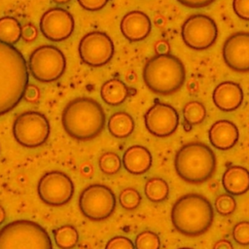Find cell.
Listing matches in <instances>:
<instances>
[{"mask_svg":"<svg viewBox=\"0 0 249 249\" xmlns=\"http://www.w3.org/2000/svg\"><path fill=\"white\" fill-rule=\"evenodd\" d=\"M29 73L22 53L13 45L0 42V116L23 98Z\"/></svg>","mask_w":249,"mask_h":249,"instance_id":"6da1fadb","label":"cell"},{"mask_svg":"<svg viewBox=\"0 0 249 249\" xmlns=\"http://www.w3.org/2000/svg\"><path fill=\"white\" fill-rule=\"evenodd\" d=\"M106 116L102 106L90 97H77L67 103L61 115L65 132L72 138L88 141L103 130Z\"/></svg>","mask_w":249,"mask_h":249,"instance_id":"7a4b0ae2","label":"cell"},{"mask_svg":"<svg viewBox=\"0 0 249 249\" xmlns=\"http://www.w3.org/2000/svg\"><path fill=\"white\" fill-rule=\"evenodd\" d=\"M214 210L210 201L199 194L180 196L172 206L171 222L174 228L187 236L203 234L211 227Z\"/></svg>","mask_w":249,"mask_h":249,"instance_id":"3957f363","label":"cell"},{"mask_svg":"<svg viewBox=\"0 0 249 249\" xmlns=\"http://www.w3.org/2000/svg\"><path fill=\"white\" fill-rule=\"evenodd\" d=\"M186 71L183 62L170 53L157 54L150 58L143 69V80L154 93L169 95L185 83Z\"/></svg>","mask_w":249,"mask_h":249,"instance_id":"277c9868","label":"cell"},{"mask_svg":"<svg viewBox=\"0 0 249 249\" xmlns=\"http://www.w3.org/2000/svg\"><path fill=\"white\" fill-rule=\"evenodd\" d=\"M174 167L178 176L191 184L209 180L216 170V156L206 144L190 142L175 155Z\"/></svg>","mask_w":249,"mask_h":249,"instance_id":"5b68a950","label":"cell"},{"mask_svg":"<svg viewBox=\"0 0 249 249\" xmlns=\"http://www.w3.org/2000/svg\"><path fill=\"white\" fill-rule=\"evenodd\" d=\"M0 249H53V243L37 222L16 220L0 230Z\"/></svg>","mask_w":249,"mask_h":249,"instance_id":"8992f818","label":"cell"},{"mask_svg":"<svg viewBox=\"0 0 249 249\" xmlns=\"http://www.w3.org/2000/svg\"><path fill=\"white\" fill-rule=\"evenodd\" d=\"M28 64L33 78L43 83H49L62 76L66 67V59L58 48L43 45L32 52Z\"/></svg>","mask_w":249,"mask_h":249,"instance_id":"52a82bcc","label":"cell"},{"mask_svg":"<svg viewBox=\"0 0 249 249\" xmlns=\"http://www.w3.org/2000/svg\"><path fill=\"white\" fill-rule=\"evenodd\" d=\"M47 117L36 111H27L17 117L13 124L16 141L26 148H37L46 143L50 135Z\"/></svg>","mask_w":249,"mask_h":249,"instance_id":"ba28073f","label":"cell"},{"mask_svg":"<svg viewBox=\"0 0 249 249\" xmlns=\"http://www.w3.org/2000/svg\"><path fill=\"white\" fill-rule=\"evenodd\" d=\"M79 207L86 218L91 221H102L113 214L116 207V196L109 187L92 184L81 193Z\"/></svg>","mask_w":249,"mask_h":249,"instance_id":"9c48e42d","label":"cell"},{"mask_svg":"<svg viewBox=\"0 0 249 249\" xmlns=\"http://www.w3.org/2000/svg\"><path fill=\"white\" fill-rule=\"evenodd\" d=\"M183 42L191 49L205 50L210 48L217 39L218 28L213 18L196 14L188 18L182 25Z\"/></svg>","mask_w":249,"mask_h":249,"instance_id":"30bf717a","label":"cell"},{"mask_svg":"<svg viewBox=\"0 0 249 249\" xmlns=\"http://www.w3.org/2000/svg\"><path fill=\"white\" fill-rule=\"evenodd\" d=\"M37 192L44 203L51 206H61L71 200L74 194V184L64 172L53 170L40 178Z\"/></svg>","mask_w":249,"mask_h":249,"instance_id":"8fae6325","label":"cell"},{"mask_svg":"<svg viewBox=\"0 0 249 249\" xmlns=\"http://www.w3.org/2000/svg\"><path fill=\"white\" fill-rule=\"evenodd\" d=\"M78 50L83 62L100 67L112 59L115 48L112 39L106 33L91 31L81 39Z\"/></svg>","mask_w":249,"mask_h":249,"instance_id":"7c38bea8","label":"cell"},{"mask_svg":"<svg viewBox=\"0 0 249 249\" xmlns=\"http://www.w3.org/2000/svg\"><path fill=\"white\" fill-rule=\"evenodd\" d=\"M75 27L72 15L62 8H51L40 19V31L49 40L60 42L70 37Z\"/></svg>","mask_w":249,"mask_h":249,"instance_id":"4fadbf2b","label":"cell"},{"mask_svg":"<svg viewBox=\"0 0 249 249\" xmlns=\"http://www.w3.org/2000/svg\"><path fill=\"white\" fill-rule=\"evenodd\" d=\"M147 130L158 137H167L177 129L179 116L175 108L165 103H156L144 116Z\"/></svg>","mask_w":249,"mask_h":249,"instance_id":"5bb4252c","label":"cell"},{"mask_svg":"<svg viewBox=\"0 0 249 249\" xmlns=\"http://www.w3.org/2000/svg\"><path fill=\"white\" fill-rule=\"evenodd\" d=\"M223 58L228 67L236 72L249 71V32L231 35L223 46Z\"/></svg>","mask_w":249,"mask_h":249,"instance_id":"9a60e30c","label":"cell"},{"mask_svg":"<svg viewBox=\"0 0 249 249\" xmlns=\"http://www.w3.org/2000/svg\"><path fill=\"white\" fill-rule=\"evenodd\" d=\"M120 29L124 37L128 41H142L149 36L152 30V22L144 12L131 11L123 17L120 22Z\"/></svg>","mask_w":249,"mask_h":249,"instance_id":"2e32d148","label":"cell"},{"mask_svg":"<svg viewBox=\"0 0 249 249\" xmlns=\"http://www.w3.org/2000/svg\"><path fill=\"white\" fill-rule=\"evenodd\" d=\"M212 100L214 105L221 111H234L243 101V91L237 83L231 81L222 82L214 89Z\"/></svg>","mask_w":249,"mask_h":249,"instance_id":"e0dca14e","label":"cell"},{"mask_svg":"<svg viewBox=\"0 0 249 249\" xmlns=\"http://www.w3.org/2000/svg\"><path fill=\"white\" fill-rule=\"evenodd\" d=\"M208 138L214 148L226 151L235 146L239 138V131L232 122L220 120L209 128Z\"/></svg>","mask_w":249,"mask_h":249,"instance_id":"ac0fdd59","label":"cell"},{"mask_svg":"<svg viewBox=\"0 0 249 249\" xmlns=\"http://www.w3.org/2000/svg\"><path fill=\"white\" fill-rule=\"evenodd\" d=\"M153 157L151 152L144 146L132 145L128 147L122 159L124 169L134 175L146 173L152 166Z\"/></svg>","mask_w":249,"mask_h":249,"instance_id":"d6986e66","label":"cell"},{"mask_svg":"<svg viewBox=\"0 0 249 249\" xmlns=\"http://www.w3.org/2000/svg\"><path fill=\"white\" fill-rule=\"evenodd\" d=\"M225 191L233 196H241L249 190V171L241 165L228 167L222 177Z\"/></svg>","mask_w":249,"mask_h":249,"instance_id":"ffe728a7","label":"cell"},{"mask_svg":"<svg viewBox=\"0 0 249 249\" xmlns=\"http://www.w3.org/2000/svg\"><path fill=\"white\" fill-rule=\"evenodd\" d=\"M128 95V89L125 84L119 79H110L106 81L100 89L102 100L111 106L122 104Z\"/></svg>","mask_w":249,"mask_h":249,"instance_id":"44dd1931","label":"cell"},{"mask_svg":"<svg viewBox=\"0 0 249 249\" xmlns=\"http://www.w3.org/2000/svg\"><path fill=\"white\" fill-rule=\"evenodd\" d=\"M134 120L126 112L114 113L108 120L107 127L111 135L123 139L128 137L134 130Z\"/></svg>","mask_w":249,"mask_h":249,"instance_id":"7402d4cb","label":"cell"},{"mask_svg":"<svg viewBox=\"0 0 249 249\" xmlns=\"http://www.w3.org/2000/svg\"><path fill=\"white\" fill-rule=\"evenodd\" d=\"M146 197L152 202H162L169 195V186L167 182L160 177H152L148 179L144 186Z\"/></svg>","mask_w":249,"mask_h":249,"instance_id":"603a6c76","label":"cell"},{"mask_svg":"<svg viewBox=\"0 0 249 249\" xmlns=\"http://www.w3.org/2000/svg\"><path fill=\"white\" fill-rule=\"evenodd\" d=\"M21 38V25L13 17H3L0 18V42L15 45Z\"/></svg>","mask_w":249,"mask_h":249,"instance_id":"cb8c5ba5","label":"cell"},{"mask_svg":"<svg viewBox=\"0 0 249 249\" xmlns=\"http://www.w3.org/2000/svg\"><path fill=\"white\" fill-rule=\"evenodd\" d=\"M53 238L60 249H73L79 241V232L72 225H62L53 231Z\"/></svg>","mask_w":249,"mask_h":249,"instance_id":"d4e9b609","label":"cell"},{"mask_svg":"<svg viewBox=\"0 0 249 249\" xmlns=\"http://www.w3.org/2000/svg\"><path fill=\"white\" fill-rule=\"evenodd\" d=\"M183 117L187 124L196 125L205 120L206 109L201 102L192 100L187 102L183 107Z\"/></svg>","mask_w":249,"mask_h":249,"instance_id":"484cf974","label":"cell"},{"mask_svg":"<svg viewBox=\"0 0 249 249\" xmlns=\"http://www.w3.org/2000/svg\"><path fill=\"white\" fill-rule=\"evenodd\" d=\"M98 165L103 173L113 175L121 170L122 161L120 157L116 153L106 152L100 156Z\"/></svg>","mask_w":249,"mask_h":249,"instance_id":"4316f807","label":"cell"},{"mask_svg":"<svg viewBox=\"0 0 249 249\" xmlns=\"http://www.w3.org/2000/svg\"><path fill=\"white\" fill-rule=\"evenodd\" d=\"M135 249H160V238L152 231L139 232L134 240Z\"/></svg>","mask_w":249,"mask_h":249,"instance_id":"83f0119b","label":"cell"},{"mask_svg":"<svg viewBox=\"0 0 249 249\" xmlns=\"http://www.w3.org/2000/svg\"><path fill=\"white\" fill-rule=\"evenodd\" d=\"M121 206L125 210H133L141 202V196L137 190L131 187L124 189L119 196Z\"/></svg>","mask_w":249,"mask_h":249,"instance_id":"f1b7e54d","label":"cell"},{"mask_svg":"<svg viewBox=\"0 0 249 249\" xmlns=\"http://www.w3.org/2000/svg\"><path fill=\"white\" fill-rule=\"evenodd\" d=\"M215 210L223 216H228L234 212L236 208V201L234 197L230 194L219 195L214 201Z\"/></svg>","mask_w":249,"mask_h":249,"instance_id":"f546056e","label":"cell"},{"mask_svg":"<svg viewBox=\"0 0 249 249\" xmlns=\"http://www.w3.org/2000/svg\"><path fill=\"white\" fill-rule=\"evenodd\" d=\"M232 237L240 245H249V222L241 221L235 224L232 229Z\"/></svg>","mask_w":249,"mask_h":249,"instance_id":"4dcf8cb0","label":"cell"},{"mask_svg":"<svg viewBox=\"0 0 249 249\" xmlns=\"http://www.w3.org/2000/svg\"><path fill=\"white\" fill-rule=\"evenodd\" d=\"M104 249H135V247L128 237L117 235L107 241Z\"/></svg>","mask_w":249,"mask_h":249,"instance_id":"1f68e13d","label":"cell"},{"mask_svg":"<svg viewBox=\"0 0 249 249\" xmlns=\"http://www.w3.org/2000/svg\"><path fill=\"white\" fill-rule=\"evenodd\" d=\"M232 9L238 18L249 20V0H232Z\"/></svg>","mask_w":249,"mask_h":249,"instance_id":"d6a6232c","label":"cell"},{"mask_svg":"<svg viewBox=\"0 0 249 249\" xmlns=\"http://www.w3.org/2000/svg\"><path fill=\"white\" fill-rule=\"evenodd\" d=\"M80 6L88 11H98L106 6L109 0H77Z\"/></svg>","mask_w":249,"mask_h":249,"instance_id":"836d02e7","label":"cell"},{"mask_svg":"<svg viewBox=\"0 0 249 249\" xmlns=\"http://www.w3.org/2000/svg\"><path fill=\"white\" fill-rule=\"evenodd\" d=\"M37 28L34 24L32 23H26L23 26H21V38L24 41L30 42L36 39L37 37Z\"/></svg>","mask_w":249,"mask_h":249,"instance_id":"e575fe53","label":"cell"},{"mask_svg":"<svg viewBox=\"0 0 249 249\" xmlns=\"http://www.w3.org/2000/svg\"><path fill=\"white\" fill-rule=\"evenodd\" d=\"M183 6L192 8V9H199L204 8L211 5L215 0H177Z\"/></svg>","mask_w":249,"mask_h":249,"instance_id":"d590c367","label":"cell"},{"mask_svg":"<svg viewBox=\"0 0 249 249\" xmlns=\"http://www.w3.org/2000/svg\"><path fill=\"white\" fill-rule=\"evenodd\" d=\"M39 94H40V91H39V89L36 86H34V85H27V87L25 89V91H24L23 97L27 101L34 102V101H36L39 98Z\"/></svg>","mask_w":249,"mask_h":249,"instance_id":"8d00e7d4","label":"cell"},{"mask_svg":"<svg viewBox=\"0 0 249 249\" xmlns=\"http://www.w3.org/2000/svg\"><path fill=\"white\" fill-rule=\"evenodd\" d=\"M213 249H233V246L228 239H219L214 243Z\"/></svg>","mask_w":249,"mask_h":249,"instance_id":"74e56055","label":"cell"},{"mask_svg":"<svg viewBox=\"0 0 249 249\" xmlns=\"http://www.w3.org/2000/svg\"><path fill=\"white\" fill-rule=\"evenodd\" d=\"M169 51V46L166 42L164 41H159L156 45V52L158 54H164L168 53Z\"/></svg>","mask_w":249,"mask_h":249,"instance_id":"f35d334b","label":"cell"},{"mask_svg":"<svg viewBox=\"0 0 249 249\" xmlns=\"http://www.w3.org/2000/svg\"><path fill=\"white\" fill-rule=\"evenodd\" d=\"M6 219V212H5V209L2 205H0V226L4 223Z\"/></svg>","mask_w":249,"mask_h":249,"instance_id":"ab89813d","label":"cell"},{"mask_svg":"<svg viewBox=\"0 0 249 249\" xmlns=\"http://www.w3.org/2000/svg\"><path fill=\"white\" fill-rule=\"evenodd\" d=\"M70 0H53V2L56 3V4H66L68 3Z\"/></svg>","mask_w":249,"mask_h":249,"instance_id":"60d3db41","label":"cell"},{"mask_svg":"<svg viewBox=\"0 0 249 249\" xmlns=\"http://www.w3.org/2000/svg\"><path fill=\"white\" fill-rule=\"evenodd\" d=\"M178 249H193L191 247H181V248H178Z\"/></svg>","mask_w":249,"mask_h":249,"instance_id":"b9f144b4","label":"cell"}]
</instances>
